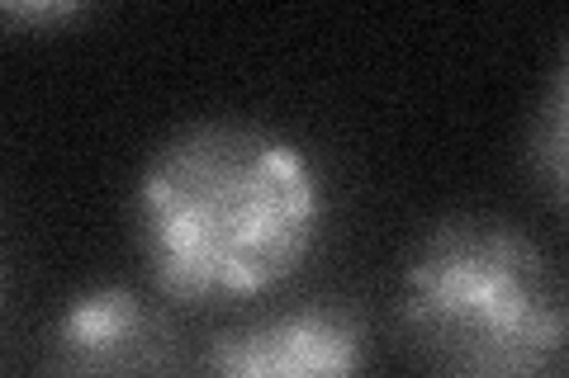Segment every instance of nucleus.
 I'll use <instances>...</instances> for the list:
<instances>
[{"mask_svg":"<svg viewBox=\"0 0 569 378\" xmlns=\"http://www.w3.org/2000/svg\"><path fill=\"white\" fill-rule=\"evenodd\" d=\"M399 336L427 378H550L569 303L518 223L460 213L403 265Z\"/></svg>","mask_w":569,"mask_h":378,"instance_id":"f03ea898","label":"nucleus"},{"mask_svg":"<svg viewBox=\"0 0 569 378\" xmlns=\"http://www.w3.org/2000/svg\"><path fill=\"white\" fill-rule=\"evenodd\" d=\"M531 161L556 200L569 208V52H565V67L560 76L550 81V95L541 104V119H537V137H531Z\"/></svg>","mask_w":569,"mask_h":378,"instance_id":"39448f33","label":"nucleus"},{"mask_svg":"<svg viewBox=\"0 0 569 378\" xmlns=\"http://www.w3.org/2000/svg\"><path fill=\"white\" fill-rule=\"evenodd\" d=\"M366 350V321L351 303L309 298L219 331L194 378H361Z\"/></svg>","mask_w":569,"mask_h":378,"instance_id":"7ed1b4c3","label":"nucleus"},{"mask_svg":"<svg viewBox=\"0 0 569 378\" xmlns=\"http://www.w3.org/2000/svg\"><path fill=\"white\" fill-rule=\"evenodd\" d=\"M565 359H569V336H565Z\"/></svg>","mask_w":569,"mask_h":378,"instance_id":"423d86ee","label":"nucleus"},{"mask_svg":"<svg viewBox=\"0 0 569 378\" xmlns=\"http://www.w3.org/2000/svg\"><path fill=\"white\" fill-rule=\"evenodd\" d=\"M171 317L133 289H91L67 303L43 355V378H181Z\"/></svg>","mask_w":569,"mask_h":378,"instance_id":"20e7f679","label":"nucleus"},{"mask_svg":"<svg viewBox=\"0 0 569 378\" xmlns=\"http://www.w3.org/2000/svg\"><path fill=\"white\" fill-rule=\"evenodd\" d=\"M328 218L309 152L257 123H194L138 180V242L157 289L181 303L284 284Z\"/></svg>","mask_w":569,"mask_h":378,"instance_id":"f257e3e1","label":"nucleus"}]
</instances>
